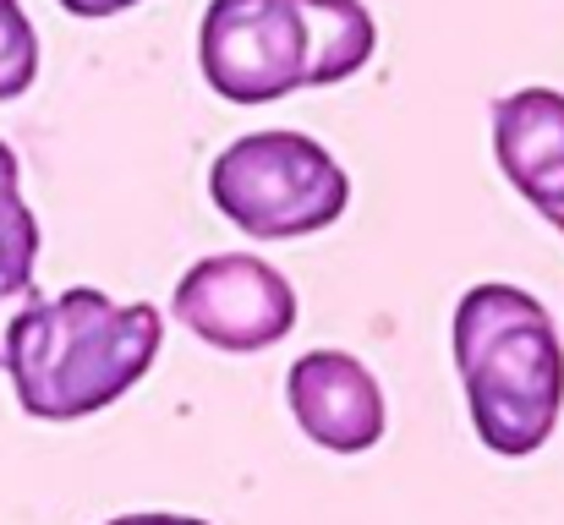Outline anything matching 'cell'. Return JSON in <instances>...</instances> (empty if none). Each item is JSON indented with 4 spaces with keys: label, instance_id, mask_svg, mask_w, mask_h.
Wrapping results in <instances>:
<instances>
[{
    "label": "cell",
    "instance_id": "obj_1",
    "mask_svg": "<svg viewBox=\"0 0 564 525\" xmlns=\"http://www.w3.org/2000/svg\"><path fill=\"white\" fill-rule=\"evenodd\" d=\"M165 340L154 302H110L94 285L33 296L0 335V367L11 372L17 405L39 422H77L132 394Z\"/></svg>",
    "mask_w": 564,
    "mask_h": 525
},
{
    "label": "cell",
    "instance_id": "obj_2",
    "mask_svg": "<svg viewBox=\"0 0 564 525\" xmlns=\"http://www.w3.org/2000/svg\"><path fill=\"white\" fill-rule=\"evenodd\" d=\"M378 50L362 0H208L197 72L230 105H274L296 88H335Z\"/></svg>",
    "mask_w": 564,
    "mask_h": 525
},
{
    "label": "cell",
    "instance_id": "obj_3",
    "mask_svg": "<svg viewBox=\"0 0 564 525\" xmlns=\"http://www.w3.org/2000/svg\"><path fill=\"white\" fill-rule=\"evenodd\" d=\"M449 340L477 438L505 460L538 455L564 416V340L549 307L488 280L455 302Z\"/></svg>",
    "mask_w": 564,
    "mask_h": 525
},
{
    "label": "cell",
    "instance_id": "obj_4",
    "mask_svg": "<svg viewBox=\"0 0 564 525\" xmlns=\"http://www.w3.org/2000/svg\"><path fill=\"white\" fill-rule=\"evenodd\" d=\"M208 197L241 236L296 241V236L329 230L351 208V175L318 138L269 127L214 154Z\"/></svg>",
    "mask_w": 564,
    "mask_h": 525
},
{
    "label": "cell",
    "instance_id": "obj_5",
    "mask_svg": "<svg viewBox=\"0 0 564 525\" xmlns=\"http://www.w3.org/2000/svg\"><path fill=\"white\" fill-rule=\"evenodd\" d=\"M171 313L208 350L252 356V350L280 346L296 329L302 302H296V285L258 252H214L182 274Z\"/></svg>",
    "mask_w": 564,
    "mask_h": 525
},
{
    "label": "cell",
    "instance_id": "obj_6",
    "mask_svg": "<svg viewBox=\"0 0 564 525\" xmlns=\"http://www.w3.org/2000/svg\"><path fill=\"white\" fill-rule=\"evenodd\" d=\"M285 405L296 427L329 455H368L389 427L383 389L368 372V361H357L351 350L296 356L285 372Z\"/></svg>",
    "mask_w": 564,
    "mask_h": 525
},
{
    "label": "cell",
    "instance_id": "obj_7",
    "mask_svg": "<svg viewBox=\"0 0 564 525\" xmlns=\"http://www.w3.org/2000/svg\"><path fill=\"white\" fill-rule=\"evenodd\" d=\"M494 160L505 181L564 230V94L516 88L494 99Z\"/></svg>",
    "mask_w": 564,
    "mask_h": 525
},
{
    "label": "cell",
    "instance_id": "obj_8",
    "mask_svg": "<svg viewBox=\"0 0 564 525\" xmlns=\"http://www.w3.org/2000/svg\"><path fill=\"white\" fill-rule=\"evenodd\" d=\"M33 263H39V219L22 203V165H17V154L0 143V335H6L11 313H22L39 296Z\"/></svg>",
    "mask_w": 564,
    "mask_h": 525
},
{
    "label": "cell",
    "instance_id": "obj_9",
    "mask_svg": "<svg viewBox=\"0 0 564 525\" xmlns=\"http://www.w3.org/2000/svg\"><path fill=\"white\" fill-rule=\"evenodd\" d=\"M39 77V33L22 0H0V105L22 99Z\"/></svg>",
    "mask_w": 564,
    "mask_h": 525
},
{
    "label": "cell",
    "instance_id": "obj_10",
    "mask_svg": "<svg viewBox=\"0 0 564 525\" xmlns=\"http://www.w3.org/2000/svg\"><path fill=\"white\" fill-rule=\"evenodd\" d=\"M138 0H61V11H72V17H88V22H99V17H121V11H132Z\"/></svg>",
    "mask_w": 564,
    "mask_h": 525
},
{
    "label": "cell",
    "instance_id": "obj_11",
    "mask_svg": "<svg viewBox=\"0 0 564 525\" xmlns=\"http://www.w3.org/2000/svg\"><path fill=\"white\" fill-rule=\"evenodd\" d=\"M105 525H208V521H192V515H116Z\"/></svg>",
    "mask_w": 564,
    "mask_h": 525
}]
</instances>
